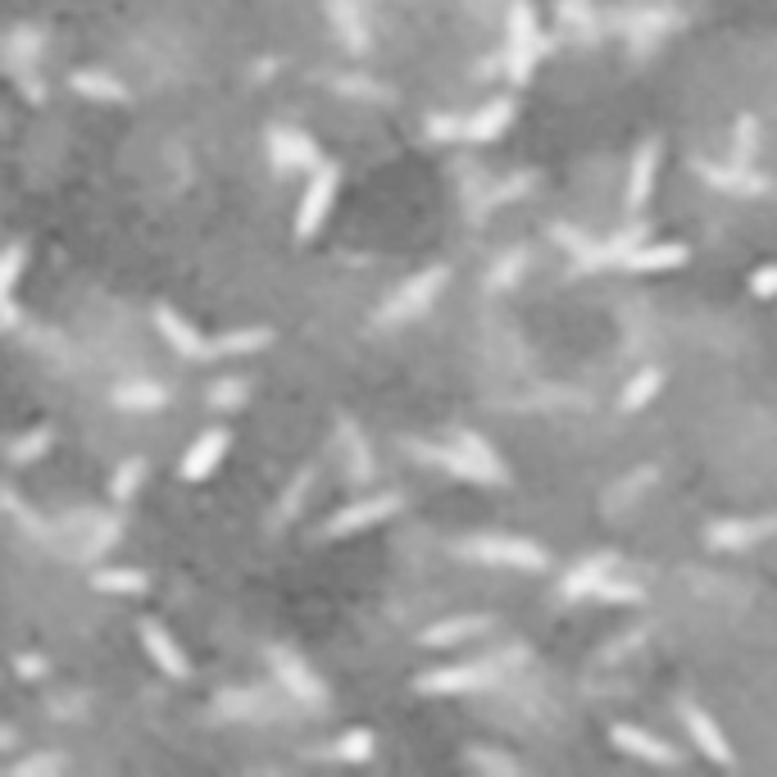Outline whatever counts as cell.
<instances>
[{
  "label": "cell",
  "mask_w": 777,
  "mask_h": 777,
  "mask_svg": "<svg viewBox=\"0 0 777 777\" xmlns=\"http://www.w3.org/2000/svg\"><path fill=\"white\" fill-rule=\"evenodd\" d=\"M427 451V460H436L442 468H451L455 477H468V482H492V487H505L509 482V473H505V464L496 460V451L482 442V436H460V442H451V446H423Z\"/></svg>",
  "instance_id": "obj_1"
},
{
  "label": "cell",
  "mask_w": 777,
  "mask_h": 777,
  "mask_svg": "<svg viewBox=\"0 0 777 777\" xmlns=\"http://www.w3.org/2000/svg\"><path fill=\"white\" fill-rule=\"evenodd\" d=\"M460 555L473 564H505V568H527V573L546 568V551L523 537H464Z\"/></svg>",
  "instance_id": "obj_2"
},
{
  "label": "cell",
  "mask_w": 777,
  "mask_h": 777,
  "mask_svg": "<svg viewBox=\"0 0 777 777\" xmlns=\"http://www.w3.org/2000/svg\"><path fill=\"white\" fill-rule=\"evenodd\" d=\"M336 186H342V169H336V164H319L310 173V186H305L301 210H296V236L301 241H310L327 223V214L336 205Z\"/></svg>",
  "instance_id": "obj_3"
},
{
  "label": "cell",
  "mask_w": 777,
  "mask_h": 777,
  "mask_svg": "<svg viewBox=\"0 0 777 777\" xmlns=\"http://www.w3.org/2000/svg\"><path fill=\"white\" fill-rule=\"evenodd\" d=\"M537 56H542V32H537V14L532 6H518L509 10V78L514 82H527L532 69H537Z\"/></svg>",
  "instance_id": "obj_4"
},
{
  "label": "cell",
  "mask_w": 777,
  "mask_h": 777,
  "mask_svg": "<svg viewBox=\"0 0 777 777\" xmlns=\"http://www.w3.org/2000/svg\"><path fill=\"white\" fill-rule=\"evenodd\" d=\"M155 327H160V336L182 360H214V342L186 314H178L173 305H160L155 310Z\"/></svg>",
  "instance_id": "obj_5"
},
{
  "label": "cell",
  "mask_w": 777,
  "mask_h": 777,
  "mask_svg": "<svg viewBox=\"0 0 777 777\" xmlns=\"http://www.w3.org/2000/svg\"><path fill=\"white\" fill-rule=\"evenodd\" d=\"M401 509V496H392V492H382V496H364V501H355V505H346V509H336L332 518H327V537H351V532H364V527H373V523H386Z\"/></svg>",
  "instance_id": "obj_6"
},
{
  "label": "cell",
  "mask_w": 777,
  "mask_h": 777,
  "mask_svg": "<svg viewBox=\"0 0 777 777\" xmlns=\"http://www.w3.org/2000/svg\"><path fill=\"white\" fill-rule=\"evenodd\" d=\"M228 446H232V432H228V427H210V432H201L196 442L186 446L182 464H178L182 482H205V477H214V468L223 464Z\"/></svg>",
  "instance_id": "obj_7"
},
{
  "label": "cell",
  "mask_w": 777,
  "mask_h": 777,
  "mask_svg": "<svg viewBox=\"0 0 777 777\" xmlns=\"http://www.w3.org/2000/svg\"><path fill=\"white\" fill-rule=\"evenodd\" d=\"M492 664H451V668H432L423 673L414 692L423 696H446V692H477V687H487L492 683Z\"/></svg>",
  "instance_id": "obj_8"
},
{
  "label": "cell",
  "mask_w": 777,
  "mask_h": 777,
  "mask_svg": "<svg viewBox=\"0 0 777 777\" xmlns=\"http://www.w3.org/2000/svg\"><path fill=\"white\" fill-rule=\"evenodd\" d=\"M141 646H145V655L155 659V668L164 673V677H186L191 673V664H186V650L178 646V637L169 633V627L160 623V618H141Z\"/></svg>",
  "instance_id": "obj_9"
},
{
  "label": "cell",
  "mask_w": 777,
  "mask_h": 777,
  "mask_svg": "<svg viewBox=\"0 0 777 777\" xmlns=\"http://www.w3.org/2000/svg\"><path fill=\"white\" fill-rule=\"evenodd\" d=\"M683 723H687V733H692L696 750H700L709 764H718V768H733V764H737L733 746H727V737H723V727H718L700 705H687V709H683Z\"/></svg>",
  "instance_id": "obj_10"
},
{
  "label": "cell",
  "mask_w": 777,
  "mask_h": 777,
  "mask_svg": "<svg viewBox=\"0 0 777 777\" xmlns=\"http://www.w3.org/2000/svg\"><path fill=\"white\" fill-rule=\"evenodd\" d=\"M269 155H273V164L282 173H291V169H319L323 164L319 145L305 132H296V128H273L269 132Z\"/></svg>",
  "instance_id": "obj_11"
},
{
  "label": "cell",
  "mask_w": 777,
  "mask_h": 777,
  "mask_svg": "<svg viewBox=\"0 0 777 777\" xmlns=\"http://www.w3.org/2000/svg\"><path fill=\"white\" fill-rule=\"evenodd\" d=\"M609 741H614L623 755L646 759V764H677V750H673L668 741H659L655 733H646V727H637V723H614V727H609Z\"/></svg>",
  "instance_id": "obj_12"
},
{
  "label": "cell",
  "mask_w": 777,
  "mask_h": 777,
  "mask_svg": "<svg viewBox=\"0 0 777 777\" xmlns=\"http://www.w3.org/2000/svg\"><path fill=\"white\" fill-rule=\"evenodd\" d=\"M446 286V269H427V273H418L414 282H405L396 296H392V305H386V319H410V314H423L432 301H436V291Z\"/></svg>",
  "instance_id": "obj_13"
},
{
  "label": "cell",
  "mask_w": 777,
  "mask_h": 777,
  "mask_svg": "<svg viewBox=\"0 0 777 777\" xmlns=\"http://www.w3.org/2000/svg\"><path fill=\"white\" fill-rule=\"evenodd\" d=\"M492 627V618H482V614H464V618H442V623H432V627H423V637H418V646H427V650H442V646H460V642H468V637H477V633H487Z\"/></svg>",
  "instance_id": "obj_14"
},
{
  "label": "cell",
  "mask_w": 777,
  "mask_h": 777,
  "mask_svg": "<svg viewBox=\"0 0 777 777\" xmlns=\"http://www.w3.org/2000/svg\"><path fill=\"white\" fill-rule=\"evenodd\" d=\"M269 659H273V668H278V677L286 683V692L296 696V700H323V683L310 673V664L305 659H296L291 650H269Z\"/></svg>",
  "instance_id": "obj_15"
},
{
  "label": "cell",
  "mask_w": 777,
  "mask_h": 777,
  "mask_svg": "<svg viewBox=\"0 0 777 777\" xmlns=\"http://www.w3.org/2000/svg\"><path fill=\"white\" fill-rule=\"evenodd\" d=\"M687 264V246L683 241H659V246H642L627 255V269L633 273H668V269H683Z\"/></svg>",
  "instance_id": "obj_16"
},
{
  "label": "cell",
  "mask_w": 777,
  "mask_h": 777,
  "mask_svg": "<svg viewBox=\"0 0 777 777\" xmlns=\"http://www.w3.org/2000/svg\"><path fill=\"white\" fill-rule=\"evenodd\" d=\"M655 169H659V145L646 141L642 151H637V160H633V178H627V205H633V210H642V205L650 201Z\"/></svg>",
  "instance_id": "obj_17"
},
{
  "label": "cell",
  "mask_w": 777,
  "mask_h": 777,
  "mask_svg": "<svg viewBox=\"0 0 777 777\" xmlns=\"http://www.w3.org/2000/svg\"><path fill=\"white\" fill-rule=\"evenodd\" d=\"M91 587L105 596H145L151 592V577L141 568H101V573H91Z\"/></svg>",
  "instance_id": "obj_18"
},
{
  "label": "cell",
  "mask_w": 777,
  "mask_h": 777,
  "mask_svg": "<svg viewBox=\"0 0 777 777\" xmlns=\"http://www.w3.org/2000/svg\"><path fill=\"white\" fill-rule=\"evenodd\" d=\"M73 91L87 95V101H110V105H123L128 101V87L101 69H78L73 73Z\"/></svg>",
  "instance_id": "obj_19"
},
{
  "label": "cell",
  "mask_w": 777,
  "mask_h": 777,
  "mask_svg": "<svg viewBox=\"0 0 777 777\" xmlns=\"http://www.w3.org/2000/svg\"><path fill=\"white\" fill-rule=\"evenodd\" d=\"M273 342V327H232L214 336V355H255Z\"/></svg>",
  "instance_id": "obj_20"
},
{
  "label": "cell",
  "mask_w": 777,
  "mask_h": 777,
  "mask_svg": "<svg viewBox=\"0 0 777 777\" xmlns=\"http://www.w3.org/2000/svg\"><path fill=\"white\" fill-rule=\"evenodd\" d=\"M509 119H514V105L509 101H492V105H482L473 119H468V137L473 141H496L505 128H509Z\"/></svg>",
  "instance_id": "obj_21"
},
{
  "label": "cell",
  "mask_w": 777,
  "mask_h": 777,
  "mask_svg": "<svg viewBox=\"0 0 777 777\" xmlns=\"http://www.w3.org/2000/svg\"><path fill=\"white\" fill-rule=\"evenodd\" d=\"M164 401H169V392H164V386H155V382H123L114 392L119 410H160Z\"/></svg>",
  "instance_id": "obj_22"
},
{
  "label": "cell",
  "mask_w": 777,
  "mask_h": 777,
  "mask_svg": "<svg viewBox=\"0 0 777 777\" xmlns=\"http://www.w3.org/2000/svg\"><path fill=\"white\" fill-rule=\"evenodd\" d=\"M659 386H664V377H659L655 369H642L633 382H627V392H623L618 410H623V414H637V410H646V405L659 396Z\"/></svg>",
  "instance_id": "obj_23"
},
{
  "label": "cell",
  "mask_w": 777,
  "mask_h": 777,
  "mask_svg": "<svg viewBox=\"0 0 777 777\" xmlns=\"http://www.w3.org/2000/svg\"><path fill=\"white\" fill-rule=\"evenodd\" d=\"M373 750H377V737L369 733V727H351V733L336 737L332 759H342V764H364V759H373Z\"/></svg>",
  "instance_id": "obj_24"
},
{
  "label": "cell",
  "mask_w": 777,
  "mask_h": 777,
  "mask_svg": "<svg viewBox=\"0 0 777 777\" xmlns=\"http://www.w3.org/2000/svg\"><path fill=\"white\" fill-rule=\"evenodd\" d=\"M51 442H56L51 427H32V432L14 436V442H10V464H32V460H41Z\"/></svg>",
  "instance_id": "obj_25"
},
{
  "label": "cell",
  "mask_w": 777,
  "mask_h": 777,
  "mask_svg": "<svg viewBox=\"0 0 777 777\" xmlns=\"http://www.w3.org/2000/svg\"><path fill=\"white\" fill-rule=\"evenodd\" d=\"M141 482H145V460H141V455H132V460H123V464H119V473H114V482H110V496L123 505V501H132V496H137Z\"/></svg>",
  "instance_id": "obj_26"
},
{
  "label": "cell",
  "mask_w": 777,
  "mask_h": 777,
  "mask_svg": "<svg viewBox=\"0 0 777 777\" xmlns=\"http://www.w3.org/2000/svg\"><path fill=\"white\" fill-rule=\"evenodd\" d=\"M23 264H28V246H19V241H14V246H6V251H0V305L10 301L14 282L23 278Z\"/></svg>",
  "instance_id": "obj_27"
},
{
  "label": "cell",
  "mask_w": 777,
  "mask_h": 777,
  "mask_svg": "<svg viewBox=\"0 0 777 777\" xmlns=\"http://www.w3.org/2000/svg\"><path fill=\"white\" fill-rule=\"evenodd\" d=\"M241 396H246V382H241V377H223V382L210 386V405H219V410L236 405Z\"/></svg>",
  "instance_id": "obj_28"
},
{
  "label": "cell",
  "mask_w": 777,
  "mask_h": 777,
  "mask_svg": "<svg viewBox=\"0 0 777 777\" xmlns=\"http://www.w3.org/2000/svg\"><path fill=\"white\" fill-rule=\"evenodd\" d=\"M750 291L759 301H777V264H759L750 278Z\"/></svg>",
  "instance_id": "obj_29"
},
{
  "label": "cell",
  "mask_w": 777,
  "mask_h": 777,
  "mask_svg": "<svg viewBox=\"0 0 777 777\" xmlns=\"http://www.w3.org/2000/svg\"><path fill=\"white\" fill-rule=\"evenodd\" d=\"M468 764H473V768H505V773H518L514 759H505V755H482V750H473Z\"/></svg>",
  "instance_id": "obj_30"
},
{
  "label": "cell",
  "mask_w": 777,
  "mask_h": 777,
  "mask_svg": "<svg viewBox=\"0 0 777 777\" xmlns=\"http://www.w3.org/2000/svg\"><path fill=\"white\" fill-rule=\"evenodd\" d=\"M14 664H19V677H41L46 673V659L41 655H19Z\"/></svg>",
  "instance_id": "obj_31"
},
{
  "label": "cell",
  "mask_w": 777,
  "mask_h": 777,
  "mask_svg": "<svg viewBox=\"0 0 777 777\" xmlns=\"http://www.w3.org/2000/svg\"><path fill=\"white\" fill-rule=\"evenodd\" d=\"M46 768H64V759H28V764H19V773H46Z\"/></svg>",
  "instance_id": "obj_32"
},
{
  "label": "cell",
  "mask_w": 777,
  "mask_h": 777,
  "mask_svg": "<svg viewBox=\"0 0 777 777\" xmlns=\"http://www.w3.org/2000/svg\"><path fill=\"white\" fill-rule=\"evenodd\" d=\"M0 746H10V727H0Z\"/></svg>",
  "instance_id": "obj_33"
}]
</instances>
